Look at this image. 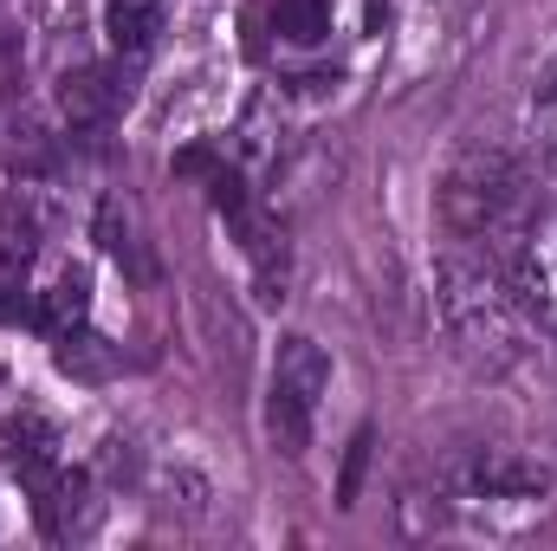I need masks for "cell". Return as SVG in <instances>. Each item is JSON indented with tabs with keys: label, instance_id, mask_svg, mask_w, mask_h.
I'll list each match as a JSON object with an SVG mask.
<instances>
[{
	"label": "cell",
	"instance_id": "cell-1",
	"mask_svg": "<svg viewBox=\"0 0 557 551\" xmlns=\"http://www.w3.org/2000/svg\"><path fill=\"white\" fill-rule=\"evenodd\" d=\"M434 305H441V325H447V338L460 344L467 364H480V370H512V364L525 357L532 318H525V305L512 298V285H506L499 267L441 260V267H434Z\"/></svg>",
	"mask_w": 557,
	"mask_h": 551
},
{
	"label": "cell",
	"instance_id": "cell-2",
	"mask_svg": "<svg viewBox=\"0 0 557 551\" xmlns=\"http://www.w3.org/2000/svg\"><path fill=\"white\" fill-rule=\"evenodd\" d=\"M441 221L460 241H486L493 254H506L539 221V195H532L519 156L493 149V143H473L467 156H454L441 175Z\"/></svg>",
	"mask_w": 557,
	"mask_h": 551
},
{
	"label": "cell",
	"instance_id": "cell-3",
	"mask_svg": "<svg viewBox=\"0 0 557 551\" xmlns=\"http://www.w3.org/2000/svg\"><path fill=\"white\" fill-rule=\"evenodd\" d=\"M331 390V357L318 338H285L273 364V396H267V434L278 454H305L311 448V415L318 396Z\"/></svg>",
	"mask_w": 557,
	"mask_h": 551
},
{
	"label": "cell",
	"instance_id": "cell-4",
	"mask_svg": "<svg viewBox=\"0 0 557 551\" xmlns=\"http://www.w3.org/2000/svg\"><path fill=\"white\" fill-rule=\"evenodd\" d=\"M124 105H131V78L111 65H78L59 78V111L72 131H104L124 118Z\"/></svg>",
	"mask_w": 557,
	"mask_h": 551
},
{
	"label": "cell",
	"instance_id": "cell-5",
	"mask_svg": "<svg viewBox=\"0 0 557 551\" xmlns=\"http://www.w3.org/2000/svg\"><path fill=\"white\" fill-rule=\"evenodd\" d=\"M33 519H39L46 539H85L91 519H98L91 480H85V474H65V467L33 474Z\"/></svg>",
	"mask_w": 557,
	"mask_h": 551
},
{
	"label": "cell",
	"instance_id": "cell-6",
	"mask_svg": "<svg viewBox=\"0 0 557 551\" xmlns=\"http://www.w3.org/2000/svg\"><path fill=\"white\" fill-rule=\"evenodd\" d=\"M52 454H59V428L46 421V415L20 409L0 421V461L20 474V480H33V474H46L52 467Z\"/></svg>",
	"mask_w": 557,
	"mask_h": 551
},
{
	"label": "cell",
	"instance_id": "cell-7",
	"mask_svg": "<svg viewBox=\"0 0 557 551\" xmlns=\"http://www.w3.org/2000/svg\"><path fill=\"white\" fill-rule=\"evenodd\" d=\"M85 311H91V279L78 273V267H65V273L39 292L33 325H39L46 338H65V331H78V325H85Z\"/></svg>",
	"mask_w": 557,
	"mask_h": 551
},
{
	"label": "cell",
	"instance_id": "cell-8",
	"mask_svg": "<svg viewBox=\"0 0 557 551\" xmlns=\"http://www.w3.org/2000/svg\"><path fill=\"white\" fill-rule=\"evenodd\" d=\"M59 162V143L46 137V124L39 118H0V169H13V175H46Z\"/></svg>",
	"mask_w": 557,
	"mask_h": 551
},
{
	"label": "cell",
	"instance_id": "cell-9",
	"mask_svg": "<svg viewBox=\"0 0 557 551\" xmlns=\"http://www.w3.org/2000/svg\"><path fill=\"white\" fill-rule=\"evenodd\" d=\"M104 33L124 59H143L162 39V0H104Z\"/></svg>",
	"mask_w": 557,
	"mask_h": 551
},
{
	"label": "cell",
	"instance_id": "cell-10",
	"mask_svg": "<svg viewBox=\"0 0 557 551\" xmlns=\"http://www.w3.org/2000/svg\"><path fill=\"white\" fill-rule=\"evenodd\" d=\"M39 254V221L20 195H0V267H26Z\"/></svg>",
	"mask_w": 557,
	"mask_h": 551
},
{
	"label": "cell",
	"instance_id": "cell-11",
	"mask_svg": "<svg viewBox=\"0 0 557 551\" xmlns=\"http://www.w3.org/2000/svg\"><path fill=\"white\" fill-rule=\"evenodd\" d=\"M273 33L292 46H318L331 33V0H273Z\"/></svg>",
	"mask_w": 557,
	"mask_h": 551
},
{
	"label": "cell",
	"instance_id": "cell-12",
	"mask_svg": "<svg viewBox=\"0 0 557 551\" xmlns=\"http://www.w3.org/2000/svg\"><path fill=\"white\" fill-rule=\"evenodd\" d=\"M111 344L104 338H91V331H65L59 338V370L65 377H85V383H98V377H111Z\"/></svg>",
	"mask_w": 557,
	"mask_h": 551
},
{
	"label": "cell",
	"instance_id": "cell-13",
	"mask_svg": "<svg viewBox=\"0 0 557 551\" xmlns=\"http://www.w3.org/2000/svg\"><path fill=\"white\" fill-rule=\"evenodd\" d=\"M532 131H539V143L557 156V59L545 65V78H539V91H532Z\"/></svg>",
	"mask_w": 557,
	"mask_h": 551
},
{
	"label": "cell",
	"instance_id": "cell-14",
	"mask_svg": "<svg viewBox=\"0 0 557 551\" xmlns=\"http://www.w3.org/2000/svg\"><path fill=\"white\" fill-rule=\"evenodd\" d=\"M20 65H26V46H20V33H13V26H0V98L20 85Z\"/></svg>",
	"mask_w": 557,
	"mask_h": 551
},
{
	"label": "cell",
	"instance_id": "cell-15",
	"mask_svg": "<svg viewBox=\"0 0 557 551\" xmlns=\"http://www.w3.org/2000/svg\"><path fill=\"white\" fill-rule=\"evenodd\" d=\"M363 461H370V434H357V441H350V461H344V480H337V506H350V500H357Z\"/></svg>",
	"mask_w": 557,
	"mask_h": 551
},
{
	"label": "cell",
	"instance_id": "cell-16",
	"mask_svg": "<svg viewBox=\"0 0 557 551\" xmlns=\"http://www.w3.org/2000/svg\"><path fill=\"white\" fill-rule=\"evenodd\" d=\"M26 311V285H20V267H0V325H13Z\"/></svg>",
	"mask_w": 557,
	"mask_h": 551
}]
</instances>
